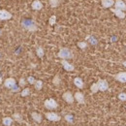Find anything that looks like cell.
<instances>
[{"label": "cell", "mask_w": 126, "mask_h": 126, "mask_svg": "<svg viewBox=\"0 0 126 126\" xmlns=\"http://www.w3.org/2000/svg\"><path fill=\"white\" fill-rule=\"evenodd\" d=\"M21 25L26 30H28V31L30 32H34L37 30V25L34 22V20H32V19H23L21 21Z\"/></svg>", "instance_id": "6da1fadb"}, {"label": "cell", "mask_w": 126, "mask_h": 126, "mask_svg": "<svg viewBox=\"0 0 126 126\" xmlns=\"http://www.w3.org/2000/svg\"><path fill=\"white\" fill-rule=\"evenodd\" d=\"M57 56H58L59 58H61V59L67 60V59L73 58V53H72V51H71L69 48H67V47H62V48H60V50L58 51Z\"/></svg>", "instance_id": "7a4b0ae2"}, {"label": "cell", "mask_w": 126, "mask_h": 126, "mask_svg": "<svg viewBox=\"0 0 126 126\" xmlns=\"http://www.w3.org/2000/svg\"><path fill=\"white\" fill-rule=\"evenodd\" d=\"M44 106L47 108V110H54L58 107V104L56 103V101L52 98H49V99H47L44 103Z\"/></svg>", "instance_id": "3957f363"}, {"label": "cell", "mask_w": 126, "mask_h": 126, "mask_svg": "<svg viewBox=\"0 0 126 126\" xmlns=\"http://www.w3.org/2000/svg\"><path fill=\"white\" fill-rule=\"evenodd\" d=\"M96 83H97L98 89L100 91H106L109 88V83H108V81L106 79H99Z\"/></svg>", "instance_id": "277c9868"}, {"label": "cell", "mask_w": 126, "mask_h": 126, "mask_svg": "<svg viewBox=\"0 0 126 126\" xmlns=\"http://www.w3.org/2000/svg\"><path fill=\"white\" fill-rule=\"evenodd\" d=\"M46 117H47L48 120L50 121H59L60 120V115H58L56 112H53V111H49L46 113Z\"/></svg>", "instance_id": "5b68a950"}, {"label": "cell", "mask_w": 126, "mask_h": 126, "mask_svg": "<svg viewBox=\"0 0 126 126\" xmlns=\"http://www.w3.org/2000/svg\"><path fill=\"white\" fill-rule=\"evenodd\" d=\"M114 9L124 12L126 11V4L122 0H115L114 1Z\"/></svg>", "instance_id": "8992f818"}, {"label": "cell", "mask_w": 126, "mask_h": 126, "mask_svg": "<svg viewBox=\"0 0 126 126\" xmlns=\"http://www.w3.org/2000/svg\"><path fill=\"white\" fill-rule=\"evenodd\" d=\"M62 97H63V100L66 101V102L69 103V104H72V103L74 102V96H73V94H72L70 91L64 92L62 95Z\"/></svg>", "instance_id": "52a82bcc"}, {"label": "cell", "mask_w": 126, "mask_h": 126, "mask_svg": "<svg viewBox=\"0 0 126 126\" xmlns=\"http://www.w3.org/2000/svg\"><path fill=\"white\" fill-rule=\"evenodd\" d=\"M12 18V14L7 10H0V19L1 20H8Z\"/></svg>", "instance_id": "ba28073f"}, {"label": "cell", "mask_w": 126, "mask_h": 126, "mask_svg": "<svg viewBox=\"0 0 126 126\" xmlns=\"http://www.w3.org/2000/svg\"><path fill=\"white\" fill-rule=\"evenodd\" d=\"M16 79H13V78H8L4 81V85L7 87V88H14L16 87Z\"/></svg>", "instance_id": "9c48e42d"}, {"label": "cell", "mask_w": 126, "mask_h": 126, "mask_svg": "<svg viewBox=\"0 0 126 126\" xmlns=\"http://www.w3.org/2000/svg\"><path fill=\"white\" fill-rule=\"evenodd\" d=\"M31 8L35 11H40L43 9V3L40 0H34L31 4Z\"/></svg>", "instance_id": "30bf717a"}, {"label": "cell", "mask_w": 126, "mask_h": 126, "mask_svg": "<svg viewBox=\"0 0 126 126\" xmlns=\"http://www.w3.org/2000/svg\"><path fill=\"white\" fill-rule=\"evenodd\" d=\"M61 64H62L63 68H64L66 71H68V72H72V71H74V70H75L74 65L70 64V63L68 62L67 60H64V59H62V60H61Z\"/></svg>", "instance_id": "8fae6325"}, {"label": "cell", "mask_w": 126, "mask_h": 126, "mask_svg": "<svg viewBox=\"0 0 126 126\" xmlns=\"http://www.w3.org/2000/svg\"><path fill=\"white\" fill-rule=\"evenodd\" d=\"M114 79L116 80H118L119 82H126V72H119L118 74H116L114 76Z\"/></svg>", "instance_id": "7c38bea8"}, {"label": "cell", "mask_w": 126, "mask_h": 126, "mask_svg": "<svg viewBox=\"0 0 126 126\" xmlns=\"http://www.w3.org/2000/svg\"><path fill=\"white\" fill-rule=\"evenodd\" d=\"M74 99H76L79 104H84V103H85L84 95L82 94L81 92H76L75 95H74Z\"/></svg>", "instance_id": "4fadbf2b"}, {"label": "cell", "mask_w": 126, "mask_h": 126, "mask_svg": "<svg viewBox=\"0 0 126 126\" xmlns=\"http://www.w3.org/2000/svg\"><path fill=\"white\" fill-rule=\"evenodd\" d=\"M115 16H117L118 18H120V19H122V18H125V16H126V15H125V13L123 12V11H120V10H116V9H111L110 10Z\"/></svg>", "instance_id": "5bb4252c"}, {"label": "cell", "mask_w": 126, "mask_h": 126, "mask_svg": "<svg viewBox=\"0 0 126 126\" xmlns=\"http://www.w3.org/2000/svg\"><path fill=\"white\" fill-rule=\"evenodd\" d=\"M101 4L104 8H110L114 5V0H101Z\"/></svg>", "instance_id": "9a60e30c"}, {"label": "cell", "mask_w": 126, "mask_h": 126, "mask_svg": "<svg viewBox=\"0 0 126 126\" xmlns=\"http://www.w3.org/2000/svg\"><path fill=\"white\" fill-rule=\"evenodd\" d=\"M74 84H75L78 88H82L83 85H84V82H83V80L80 79V78L77 77V78L74 79Z\"/></svg>", "instance_id": "2e32d148"}, {"label": "cell", "mask_w": 126, "mask_h": 126, "mask_svg": "<svg viewBox=\"0 0 126 126\" xmlns=\"http://www.w3.org/2000/svg\"><path fill=\"white\" fill-rule=\"evenodd\" d=\"M31 116H32V118L34 119V121H36V122H38V123H40V122L42 121V115H41L40 113H38V112H32Z\"/></svg>", "instance_id": "e0dca14e"}, {"label": "cell", "mask_w": 126, "mask_h": 126, "mask_svg": "<svg viewBox=\"0 0 126 126\" xmlns=\"http://www.w3.org/2000/svg\"><path fill=\"white\" fill-rule=\"evenodd\" d=\"M86 40H89V43H90L91 45H93V46H95V45H97V44H98L97 39L95 38L94 36H92V35L87 36V37H86Z\"/></svg>", "instance_id": "ac0fdd59"}, {"label": "cell", "mask_w": 126, "mask_h": 126, "mask_svg": "<svg viewBox=\"0 0 126 126\" xmlns=\"http://www.w3.org/2000/svg\"><path fill=\"white\" fill-rule=\"evenodd\" d=\"M13 123V118L11 117H5L3 118V124L5 126H11Z\"/></svg>", "instance_id": "d6986e66"}, {"label": "cell", "mask_w": 126, "mask_h": 126, "mask_svg": "<svg viewBox=\"0 0 126 126\" xmlns=\"http://www.w3.org/2000/svg\"><path fill=\"white\" fill-rule=\"evenodd\" d=\"M36 53H37V55H38L40 58H42V57L44 56V54H45L44 48H43L42 47H37V49H36Z\"/></svg>", "instance_id": "ffe728a7"}, {"label": "cell", "mask_w": 126, "mask_h": 126, "mask_svg": "<svg viewBox=\"0 0 126 126\" xmlns=\"http://www.w3.org/2000/svg\"><path fill=\"white\" fill-rule=\"evenodd\" d=\"M34 84H35V88H36L37 90H41L42 87H43V81H42L41 79H37Z\"/></svg>", "instance_id": "44dd1931"}, {"label": "cell", "mask_w": 126, "mask_h": 126, "mask_svg": "<svg viewBox=\"0 0 126 126\" xmlns=\"http://www.w3.org/2000/svg\"><path fill=\"white\" fill-rule=\"evenodd\" d=\"M48 3L50 5V7L52 8H56L59 5V0H48Z\"/></svg>", "instance_id": "7402d4cb"}, {"label": "cell", "mask_w": 126, "mask_h": 126, "mask_svg": "<svg viewBox=\"0 0 126 126\" xmlns=\"http://www.w3.org/2000/svg\"><path fill=\"white\" fill-rule=\"evenodd\" d=\"M52 82H53V84H54V85H59V84H60V82H61L60 77H59L58 75L54 76V78H53V79H52Z\"/></svg>", "instance_id": "603a6c76"}, {"label": "cell", "mask_w": 126, "mask_h": 126, "mask_svg": "<svg viewBox=\"0 0 126 126\" xmlns=\"http://www.w3.org/2000/svg\"><path fill=\"white\" fill-rule=\"evenodd\" d=\"M64 118H65V120L68 121L69 123H73V122H74V116H73L72 114H66V115L64 116Z\"/></svg>", "instance_id": "cb8c5ba5"}, {"label": "cell", "mask_w": 126, "mask_h": 126, "mask_svg": "<svg viewBox=\"0 0 126 126\" xmlns=\"http://www.w3.org/2000/svg\"><path fill=\"white\" fill-rule=\"evenodd\" d=\"M78 47L79 48H81V49H84V48H86L87 47V43L86 42H84V41H80V42H78Z\"/></svg>", "instance_id": "d4e9b609"}, {"label": "cell", "mask_w": 126, "mask_h": 126, "mask_svg": "<svg viewBox=\"0 0 126 126\" xmlns=\"http://www.w3.org/2000/svg\"><path fill=\"white\" fill-rule=\"evenodd\" d=\"M29 93H30V89L28 88V87H25L22 91H21V93H20V95L22 96V97H25V96H27V95H29Z\"/></svg>", "instance_id": "484cf974"}, {"label": "cell", "mask_w": 126, "mask_h": 126, "mask_svg": "<svg viewBox=\"0 0 126 126\" xmlns=\"http://www.w3.org/2000/svg\"><path fill=\"white\" fill-rule=\"evenodd\" d=\"M90 90H91V92H92V93H97V92L99 91V89H98V86H97V83H96V82L91 85Z\"/></svg>", "instance_id": "4316f807"}, {"label": "cell", "mask_w": 126, "mask_h": 126, "mask_svg": "<svg viewBox=\"0 0 126 126\" xmlns=\"http://www.w3.org/2000/svg\"><path fill=\"white\" fill-rule=\"evenodd\" d=\"M13 118H15L17 122H22V117H21V115L19 113H15L13 115Z\"/></svg>", "instance_id": "83f0119b"}, {"label": "cell", "mask_w": 126, "mask_h": 126, "mask_svg": "<svg viewBox=\"0 0 126 126\" xmlns=\"http://www.w3.org/2000/svg\"><path fill=\"white\" fill-rule=\"evenodd\" d=\"M55 22H56V16H51L49 17V20H48V23L50 24V25H54L55 24Z\"/></svg>", "instance_id": "f1b7e54d"}, {"label": "cell", "mask_w": 126, "mask_h": 126, "mask_svg": "<svg viewBox=\"0 0 126 126\" xmlns=\"http://www.w3.org/2000/svg\"><path fill=\"white\" fill-rule=\"evenodd\" d=\"M118 99L121 100V101H126V93L124 92H121L118 94Z\"/></svg>", "instance_id": "f546056e"}, {"label": "cell", "mask_w": 126, "mask_h": 126, "mask_svg": "<svg viewBox=\"0 0 126 126\" xmlns=\"http://www.w3.org/2000/svg\"><path fill=\"white\" fill-rule=\"evenodd\" d=\"M27 81H28L30 84H34L36 80H35V79H34L32 76H30V77H28V78H27Z\"/></svg>", "instance_id": "4dcf8cb0"}, {"label": "cell", "mask_w": 126, "mask_h": 126, "mask_svg": "<svg viewBox=\"0 0 126 126\" xmlns=\"http://www.w3.org/2000/svg\"><path fill=\"white\" fill-rule=\"evenodd\" d=\"M24 85H25V79H20V80H19V86H24Z\"/></svg>", "instance_id": "1f68e13d"}, {"label": "cell", "mask_w": 126, "mask_h": 126, "mask_svg": "<svg viewBox=\"0 0 126 126\" xmlns=\"http://www.w3.org/2000/svg\"><path fill=\"white\" fill-rule=\"evenodd\" d=\"M122 64H123V66H124V67H126V60H125V61H123V62H122Z\"/></svg>", "instance_id": "d6a6232c"}]
</instances>
